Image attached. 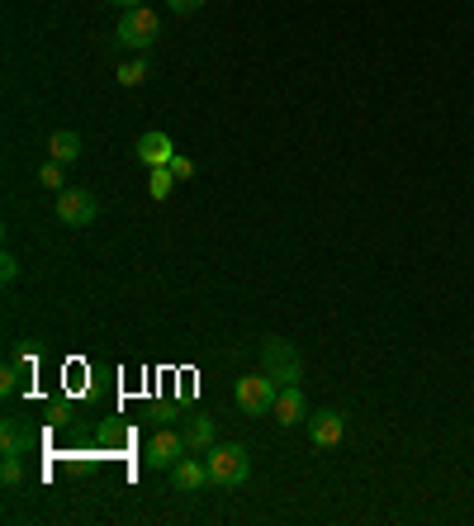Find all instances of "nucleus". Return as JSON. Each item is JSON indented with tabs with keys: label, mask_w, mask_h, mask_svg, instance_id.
<instances>
[{
	"label": "nucleus",
	"mask_w": 474,
	"mask_h": 526,
	"mask_svg": "<svg viewBox=\"0 0 474 526\" xmlns=\"http://www.w3.org/2000/svg\"><path fill=\"white\" fill-rule=\"evenodd\" d=\"M204 465H209V479L219 489H242L247 474H252V455H247V446H237V441H223V446L214 441L204 451Z\"/></svg>",
	"instance_id": "f257e3e1"
},
{
	"label": "nucleus",
	"mask_w": 474,
	"mask_h": 526,
	"mask_svg": "<svg viewBox=\"0 0 474 526\" xmlns=\"http://www.w3.org/2000/svg\"><path fill=\"white\" fill-rule=\"evenodd\" d=\"M157 34H162V19H157V10H147V5L124 10V15H119V29H114V38H119L124 48H138V53H147V48L157 43Z\"/></svg>",
	"instance_id": "f03ea898"
},
{
	"label": "nucleus",
	"mask_w": 474,
	"mask_h": 526,
	"mask_svg": "<svg viewBox=\"0 0 474 526\" xmlns=\"http://www.w3.org/2000/svg\"><path fill=\"white\" fill-rule=\"evenodd\" d=\"M275 394H280V384L266 375V370H252V375H242L233 384V399L237 408L247 413V418H261V413H271L275 408Z\"/></svg>",
	"instance_id": "7ed1b4c3"
},
{
	"label": "nucleus",
	"mask_w": 474,
	"mask_h": 526,
	"mask_svg": "<svg viewBox=\"0 0 474 526\" xmlns=\"http://www.w3.org/2000/svg\"><path fill=\"white\" fill-rule=\"evenodd\" d=\"M261 370H266V375L285 389V384H299L304 361H299V351H294L285 337H266V342H261Z\"/></svg>",
	"instance_id": "20e7f679"
},
{
	"label": "nucleus",
	"mask_w": 474,
	"mask_h": 526,
	"mask_svg": "<svg viewBox=\"0 0 474 526\" xmlns=\"http://www.w3.org/2000/svg\"><path fill=\"white\" fill-rule=\"evenodd\" d=\"M57 218L67 228H91L95 218H100V200H95L91 190H81V185H67V190H57Z\"/></svg>",
	"instance_id": "39448f33"
},
{
	"label": "nucleus",
	"mask_w": 474,
	"mask_h": 526,
	"mask_svg": "<svg viewBox=\"0 0 474 526\" xmlns=\"http://www.w3.org/2000/svg\"><path fill=\"white\" fill-rule=\"evenodd\" d=\"M309 436L318 451H332V446H342V436H347V418L337 413V408H323V413H309Z\"/></svg>",
	"instance_id": "423d86ee"
},
{
	"label": "nucleus",
	"mask_w": 474,
	"mask_h": 526,
	"mask_svg": "<svg viewBox=\"0 0 474 526\" xmlns=\"http://www.w3.org/2000/svg\"><path fill=\"white\" fill-rule=\"evenodd\" d=\"M181 455H185V436L181 432H157L143 446V465L147 470H171Z\"/></svg>",
	"instance_id": "0eeeda50"
},
{
	"label": "nucleus",
	"mask_w": 474,
	"mask_h": 526,
	"mask_svg": "<svg viewBox=\"0 0 474 526\" xmlns=\"http://www.w3.org/2000/svg\"><path fill=\"white\" fill-rule=\"evenodd\" d=\"M275 422L280 427H299V422H309V403H304V394H299V384H285L280 394H275Z\"/></svg>",
	"instance_id": "6e6552de"
},
{
	"label": "nucleus",
	"mask_w": 474,
	"mask_h": 526,
	"mask_svg": "<svg viewBox=\"0 0 474 526\" xmlns=\"http://www.w3.org/2000/svg\"><path fill=\"white\" fill-rule=\"evenodd\" d=\"M171 484L181 493H200V489H209L214 479H209V465L204 460H190V455H181L176 465H171Z\"/></svg>",
	"instance_id": "1a4fd4ad"
},
{
	"label": "nucleus",
	"mask_w": 474,
	"mask_h": 526,
	"mask_svg": "<svg viewBox=\"0 0 474 526\" xmlns=\"http://www.w3.org/2000/svg\"><path fill=\"white\" fill-rule=\"evenodd\" d=\"M171 157H176V143H171L166 133H157V128H152V133H143V138H138V162H143L147 171H152V166H171Z\"/></svg>",
	"instance_id": "9d476101"
},
{
	"label": "nucleus",
	"mask_w": 474,
	"mask_h": 526,
	"mask_svg": "<svg viewBox=\"0 0 474 526\" xmlns=\"http://www.w3.org/2000/svg\"><path fill=\"white\" fill-rule=\"evenodd\" d=\"M29 446H34V432L24 422L19 418L0 422V455H29Z\"/></svg>",
	"instance_id": "9b49d317"
},
{
	"label": "nucleus",
	"mask_w": 474,
	"mask_h": 526,
	"mask_svg": "<svg viewBox=\"0 0 474 526\" xmlns=\"http://www.w3.org/2000/svg\"><path fill=\"white\" fill-rule=\"evenodd\" d=\"M48 157H53V162H62V166H72L76 157H81V138H76L72 128H57L53 138H48Z\"/></svg>",
	"instance_id": "f8f14e48"
},
{
	"label": "nucleus",
	"mask_w": 474,
	"mask_h": 526,
	"mask_svg": "<svg viewBox=\"0 0 474 526\" xmlns=\"http://www.w3.org/2000/svg\"><path fill=\"white\" fill-rule=\"evenodd\" d=\"M181 436H185V451H209V446H214V422L209 418H190L181 427Z\"/></svg>",
	"instance_id": "ddd939ff"
},
{
	"label": "nucleus",
	"mask_w": 474,
	"mask_h": 526,
	"mask_svg": "<svg viewBox=\"0 0 474 526\" xmlns=\"http://www.w3.org/2000/svg\"><path fill=\"white\" fill-rule=\"evenodd\" d=\"M176 185H181V181L171 176V166H152V176H147V195H152V200H166Z\"/></svg>",
	"instance_id": "4468645a"
},
{
	"label": "nucleus",
	"mask_w": 474,
	"mask_h": 526,
	"mask_svg": "<svg viewBox=\"0 0 474 526\" xmlns=\"http://www.w3.org/2000/svg\"><path fill=\"white\" fill-rule=\"evenodd\" d=\"M0 484H5V489H19V484H24V455H5V460H0Z\"/></svg>",
	"instance_id": "2eb2a0df"
},
{
	"label": "nucleus",
	"mask_w": 474,
	"mask_h": 526,
	"mask_svg": "<svg viewBox=\"0 0 474 526\" xmlns=\"http://www.w3.org/2000/svg\"><path fill=\"white\" fill-rule=\"evenodd\" d=\"M19 380H24V361H19V356H10V361H5V370H0V394L10 399V394L19 389Z\"/></svg>",
	"instance_id": "dca6fc26"
},
{
	"label": "nucleus",
	"mask_w": 474,
	"mask_h": 526,
	"mask_svg": "<svg viewBox=\"0 0 474 526\" xmlns=\"http://www.w3.org/2000/svg\"><path fill=\"white\" fill-rule=\"evenodd\" d=\"M147 76H152V67H147V57H138V62H124V67H119V86H143Z\"/></svg>",
	"instance_id": "f3484780"
},
{
	"label": "nucleus",
	"mask_w": 474,
	"mask_h": 526,
	"mask_svg": "<svg viewBox=\"0 0 474 526\" xmlns=\"http://www.w3.org/2000/svg\"><path fill=\"white\" fill-rule=\"evenodd\" d=\"M38 185H48V190H67V176H62V162H48L38 166Z\"/></svg>",
	"instance_id": "a211bd4d"
},
{
	"label": "nucleus",
	"mask_w": 474,
	"mask_h": 526,
	"mask_svg": "<svg viewBox=\"0 0 474 526\" xmlns=\"http://www.w3.org/2000/svg\"><path fill=\"white\" fill-rule=\"evenodd\" d=\"M171 176H176V181H190V176H195V162H190V157H181V152H176V157H171Z\"/></svg>",
	"instance_id": "6ab92c4d"
},
{
	"label": "nucleus",
	"mask_w": 474,
	"mask_h": 526,
	"mask_svg": "<svg viewBox=\"0 0 474 526\" xmlns=\"http://www.w3.org/2000/svg\"><path fill=\"white\" fill-rule=\"evenodd\" d=\"M0 280H5V285H15V280H19V261H15V252H5V256H0Z\"/></svg>",
	"instance_id": "aec40b11"
},
{
	"label": "nucleus",
	"mask_w": 474,
	"mask_h": 526,
	"mask_svg": "<svg viewBox=\"0 0 474 526\" xmlns=\"http://www.w3.org/2000/svg\"><path fill=\"white\" fill-rule=\"evenodd\" d=\"M166 5H171L176 15H195V10H200L204 0H166Z\"/></svg>",
	"instance_id": "412c9836"
},
{
	"label": "nucleus",
	"mask_w": 474,
	"mask_h": 526,
	"mask_svg": "<svg viewBox=\"0 0 474 526\" xmlns=\"http://www.w3.org/2000/svg\"><path fill=\"white\" fill-rule=\"evenodd\" d=\"M105 5H119V10H133V5H143V0H105Z\"/></svg>",
	"instance_id": "4be33fe9"
}]
</instances>
